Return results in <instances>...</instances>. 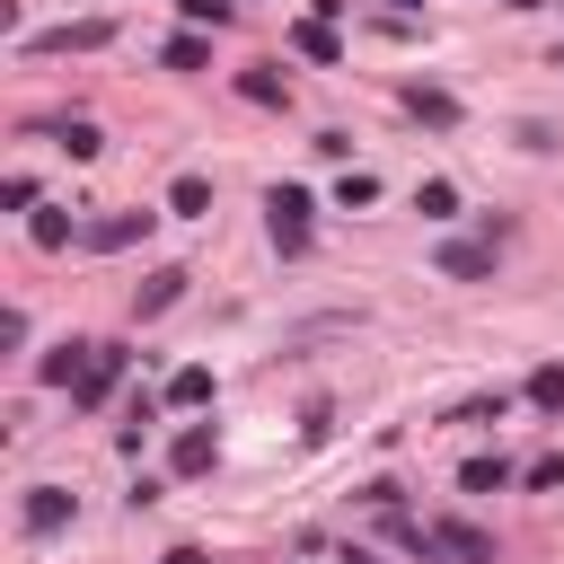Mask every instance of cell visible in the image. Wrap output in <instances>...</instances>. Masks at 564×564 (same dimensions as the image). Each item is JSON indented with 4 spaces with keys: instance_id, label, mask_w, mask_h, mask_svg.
Here are the masks:
<instances>
[{
    "instance_id": "27",
    "label": "cell",
    "mask_w": 564,
    "mask_h": 564,
    "mask_svg": "<svg viewBox=\"0 0 564 564\" xmlns=\"http://www.w3.org/2000/svg\"><path fill=\"white\" fill-rule=\"evenodd\" d=\"M502 9H529V0H502Z\"/></svg>"
},
{
    "instance_id": "10",
    "label": "cell",
    "mask_w": 564,
    "mask_h": 564,
    "mask_svg": "<svg viewBox=\"0 0 564 564\" xmlns=\"http://www.w3.org/2000/svg\"><path fill=\"white\" fill-rule=\"evenodd\" d=\"M167 212H176V220H203V212H212V176H176V185H167Z\"/></svg>"
},
{
    "instance_id": "13",
    "label": "cell",
    "mask_w": 564,
    "mask_h": 564,
    "mask_svg": "<svg viewBox=\"0 0 564 564\" xmlns=\"http://www.w3.org/2000/svg\"><path fill=\"white\" fill-rule=\"evenodd\" d=\"M159 62H167V70H203V62H212V44H203V35H167V44H159Z\"/></svg>"
},
{
    "instance_id": "1",
    "label": "cell",
    "mask_w": 564,
    "mask_h": 564,
    "mask_svg": "<svg viewBox=\"0 0 564 564\" xmlns=\"http://www.w3.org/2000/svg\"><path fill=\"white\" fill-rule=\"evenodd\" d=\"M264 212H273V247H282V256H308V212H317V203H308L300 185H273Z\"/></svg>"
},
{
    "instance_id": "21",
    "label": "cell",
    "mask_w": 564,
    "mask_h": 564,
    "mask_svg": "<svg viewBox=\"0 0 564 564\" xmlns=\"http://www.w3.org/2000/svg\"><path fill=\"white\" fill-rule=\"evenodd\" d=\"M529 405H564V361H546V370H529Z\"/></svg>"
},
{
    "instance_id": "20",
    "label": "cell",
    "mask_w": 564,
    "mask_h": 564,
    "mask_svg": "<svg viewBox=\"0 0 564 564\" xmlns=\"http://www.w3.org/2000/svg\"><path fill=\"white\" fill-rule=\"evenodd\" d=\"M502 476H511V467H502V458H467V467H458V485H467V494H494V485H502Z\"/></svg>"
},
{
    "instance_id": "26",
    "label": "cell",
    "mask_w": 564,
    "mask_h": 564,
    "mask_svg": "<svg viewBox=\"0 0 564 564\" xmlns=\"http://www.w3.org/2000/svg\"><path fill=\"white\" fill-rule=\"evenodd\" d=\"M159 564H203V555H194V546H167V555H159Z\"/></svg>"
},
{
    "instance_id": "7",
    "label": "cell",
    "mask_w": 564,
    "mask_h": 564,
    "mask_svg": "<svg viewBox=\"0 0 564 564\" xmlns=\"http://www.w3.org/2000/svg\"><path fill=\"white\" fill-rule=\"evenodd\" d=\"M150 220H159V212H106V220H88V247H106V256H115V247H132Z\"/></svg>"
},
{
    "instance_id": "4",
    "label": "cell",
    "mask_w": 564,
    "mask_h": 564,
    "mask_svg": "<svg viewBox=\"0 0 564 564\" xmlns=\"http://www.w3.org/2000/svg\"><path fill=\"white\" fill-rule=\"evenodd\" d=\"M185 282H194V273H185V264H159V273H150V282H141V291H132V317H167V308H176V300H185Z\"/></svg>"
},
{
    "instance_id": "11",
    "label": "cell",
    "mask_w": 564,
    "mask_h": 564,
    "mask_svg": "<svg viewBox=\"0 0 564 564\" xmlns=\"http://www.w3.org/2000/svg\"><path fill=\"white\" fill-rule=\"evenodd\" d=\"M414 212H423V220H458V185H449V176H423V185H414Z\"/></svg>"
},
{
    "instance_id": "2",
    "label": "cell",
    "mask_w": 564,
    "mask_h": 564,
    "mask_svg": "<svg viewBox=\"0 0 564 564\" xmlns=\"http://www.w3.org/2000/svg\"><path fill=\"white\" fill-rule=\"evenodd\" d=\"M115 26L106 18H70V26H44V35H26V53H97Z\"/></svg>"
},
{
    "instance_id": "24",
    "label": "cell",
    "mask_w": 564,
    "mask_h": 564,
    "mask_svg": "<svg viewBox=\"0 0 564 564\" xmlns=\"http://www.w3.org/2000/svg\"><path fill=\"white\" fill-rule=\"evenodd\" d=\"M176 9H185V18H194V26H203V18H212V26H220V18H229V0H176Z\"/></svg>"
},
{
    "instance_id": "8",
    "label": "cell",
    "mask_w": 564,
    "mask_h": 564,
    "mask_svg": "<svg viewBox=\"0 0 564 564\" xmlns=\"http://www.w3.org/2000/svg\"><path fill=\"white\" fill-rule=\"evenodd\" d=\"M88 352H97V344H53V352H44V388H79Z\"/></svg>"
},
{
    "instance_id": "17",
    "label": "cell",
    "mask_w": 564,
    "mask_h": 564,
    "mask_svg": "<svg viewBox=\"0 0 564 564\" xmlns=\"http://www.w3.org/2000/svg\"><path fill=\"white\" fill-rule=\"evenodd\" d=\"M53 141H62L70 159H97V150H106V141H97V123H53Z\"/></svg>"
},
{
    "instance_id": "16",
    "label": "cell",
    "mask_w": 564,
    "mask_h": 564,
    "mask_svg": "<svg viewBox=\"0 0 564 564\" xmlns=\"http://www.w3.org/2000/svg\"><path fill=\"white\" fill-rule=\"evenodd\" d=\"M291 44H300V53H308V62H335V26H326V18H308V26H300V35H291Z\"/></svg>"
},
{
    "instance_id": "19",
    "label": "cell",
    "mask_w": 564,
    "mask_h": 564,
    "mask_svg": "<svg viewBox=\"0 0 564 564\" xmlns=\"http://www.w3.org/2000/svg\"><path fill=\"white\" fill-rule=\"evenodd\" d=\"M203 397H212V370H176L167 379V405H203Z\"/></svg>"
},
{
    "instance_id": "3",
    "label": "cell",
    "mask_w": 564,
    "mask_h": 564,
    "mask_svg": "<svg viewBox=\"0 0 564 564\" xmlns=\"http://www.w3.org/2000/svg\"><path fill=\"white\" fill-rule=\"evenodd\" d=\"M123 361H132V352H123V344H97V352H88V370H79V388H70V397H79V405H106V397H115V379H123Z\"/></svg>"
},
{
    "instance_id": "5",
    "label": "cell",
    "mask_w": 564,
    "mask_h": 564,
    "mask_svg": "<svg viewBox=\"0 0 564 564\" xmlns=\"http://www.w3.org/2000/svg\"><path fill=\"white\" fill-rule=\"evenodd\" d=\"M432 264H441L449 282H476V273H494V238H449Z\"/></svg>"
},
{
    "instance_id": "14",
    "label": "cell",
    "mask_w": 564,
    "mask_h": 564,
    "mask_svg": "<svg viewBox=\"0 0 564 564\" xmlns=\"http://www.w3.org/2000/svg\"><path fill=\"white\" fill-rule=\"evenodd\" d=\"M405 106H414L423 123H458V97H441V88H423V79L405 88Z\"/></svg>"
},
{
    "instance_id": "6",
    "label": "cell",
    "mask_w": 564,
    "mask_h": 564,
    "mask_svg": "<svg viewBox=\"0 0 564 564\" xmlns=\"http://www.w3.org/2000/svg\"><path fill=\"white\" fill-rule=\"evenodd\" d=\"M18 520H26V538H53V529H70V494H62V485H35Z\"/></svg>"
},
{
    "instance_id": "23",
    "label": "cell",
    "mask_w": 564,
    "mask_h": 564,
    "mask_svg": "<svg viewBox=\"0 0 564 564\" xmlns=\"http://www.w3.org/2000/svg\"><path fill=\"white\" fill-rule=\"evenodd\" d=\"M0 203L9 212H35V176H0Z\"/></svg>"
},
{
    "instance_id": "18",
    "label": "cell",
    "mask_w": 564,
    "mask_h": 564,
    "mask_svg": "<svg viewBox=\"0 0 564 564\" xmlns=\"http://www.w3.org/2000/svg\"><path fill=\"white\" fill-rule=\"evenodd\" d=\"M335 203H344V212H361V203H379V176H370V167H352V176L335 185Z\"/></svg>"
},
{
    "instance_id": "25",
    "label": "cell",
    "mask_w": 564,
    "mask_h": 564,
    "mask_svg": "<svg viewBox=\"0 0 564 564\" xmlns=\"http://www.w3.org/2000/svg\"><path fill=\"white\" fill-rule=\"evenodd\" d=\"M529 485L546 494V485H564V458H529Z\"/></svg>"
},
{
    "instance_id": "22",
    "label": "cell",
    "mask_w": 564,
    "mask_h": 564,
    "mask_svg": "<svg viewBox=\"0 0 564 564\" xmlns=\"http://www.w3.org/2000/svg\"><path fill=\"white\" fill-rule=\"evenodd\" d=\"M502 414H511V397H502V388H494V397H476V405H458V414H449V423H502Z\"/></svg>"
},
{
    "instance_id": "15",
    "label": "cell",
    "mask_w": 564,
    "mask_h": 564,
    "mask_svg": "<svg viewBox=\"0 0 564 564\" xmlns=\"http://www.w3.org/2000/svg\"><path fill=\"white\" fill-rule=\"evenodd\" d=\"M26 229H35V247H70V238H88V229H79V220H62V212H35Z\"/></svg>"
},
{
    "instance_id": "9",
    "label": "cell",
    "mask_w": 564,
    "mask_h": 564,
    "mask_svg": "<svg viewBox=\"0 0 564 564\" xmlns=\"http://www.w3.org/2000/svg\"><path fill=\"white\" fill-rule=\"evenodd\" d=\"M212 449H220V441H212V432L194 423V432H176V449H167V467H176V476H203V467H212Z\"/></svg>"
},
{
    "instance_id": "12",
    "label": "cell",
    "mask_w": 564,
    "mask_h": 564,
    "mask_svg": "<svg viewBox=\"0 0 564 564\" xmlns=\"http://www.w3.org/2000/svg\"><path fill=\"white\" fill-rule=\"evenodd\" d=\"M238 97H247V106H282L291 88H282V70H264V62H256V70H238Z\"/></svg>"
}]
</instances>
